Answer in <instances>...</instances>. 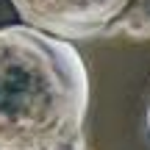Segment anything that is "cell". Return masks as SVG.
Segmentation results:
<instances>
[{
    "mask_svg": "<svg viewBox=\"0 0 150 150\" xmlns=\"http://www.w3.org/2000/svg\"><path fill=\"white\" fill-rule=\"evenodd\" d=\"M131 0H11L28 28L56 39H92L125 14Z\"/></svg>",
    "mask_w": 150,
    "mask_h": 150,
    "instance_id": "cell-2",
    "label": "cell"
},
{
    "mask_svg": "<svg viewBox=\"0 0 150 150\" xmlns=\"http://www.w3.org/2000/svg\"><path fill=\"white\" fill-rule=\"evenodd\" d=\"M147 131H150V106H147Z\"/></svg>",
    "mask_w": 150,
    "mask_h": 150,
    "instance_id": "cell-4",
    "label": "cell"
},
{
    "mask_svg": "<svg viewBox=\"0 0 150 150\" xmlns=\"http://www.w3.org/2000/svg\"><path fill=\"white\" fill-rule=\"evenodd\" d=\"M106 33H128L134 39H150V0H134V6Z\"/></svg>",
    "mask_w": 150,
    "mask_h": 150,
    "instance_id": "cell-3",
    "label": "cell"
},
{
    "mask_svg": "<svg viewBox=\"0 0 150 150\" xmlns=\"http://www.w3.org/2000/svg\"><path fill=\"white\" fill-rule=\"evenodd\" d=\"M89 72L67 39L0 28V150H86Z\"/></svg>",
    "mask_w": 150,
    "mask_h": 150,
    "instance_id": "cell-1",
    "label": "cell"
}]
</instances>
